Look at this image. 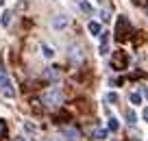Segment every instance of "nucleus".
Segmentation results:
<instances>
[{"mask_svg": "<svg viewBox=\"0 0 148 141\" xmlns=\"http://www.w3.org/2000/svg\"><path fill=\"white\" fill-rule=\"evenodd\" d=\"M44 102H46V104H61V93H59V89L46 91V93H44Z\"/></svg>", "mask_w": 148, "mask_h": 141, "instance_id": "20e7f679", "label": "nucleus"}, {"mask_svg": "<svg viewBox=\"0 0 148 141\" xmlns=\"http://www.w3.org/2000/svg\"><path fill=\"white\" fill-rule=\"evenodd\" d=\"M81 9H83L85 13H92V11H94V9H92V5H87V2H81Z\"/></svg>", "mask_w": 148, "mask_h": 141, "instance_id": "a211bd4d", "label": "nucleus"}, {"mask_svg": "<svg viewBox=\"0 0 148 141\" xmlns=\"http://www.w3.org/2000/svg\"><path fill=\"white\" fill-rule=\"evenodd\" d=\"M144 98H146V100H148V89H146V91H144Z\"/></svg>", "mask_w": 148, "mask_h": 141, "instance_id": "4be33fe9", "label": "nucleus"}, {"mask_svg": "<svg viewBox=\"0 0 148 141\" xmlns=\"http://www.w3.org/2000/svg\"><path fill=\"white\" fill-rule=\"evenodd\" d=\"M44 78H50V80H57V78H59V72H57V67H48L46 72H44Z\"/></svg>", "mask_w": 148, "mask_h": 141, "instance_id": "0eeeda50", "label": "nucleus"}, {"mask_svg": "<svg viewBox=\"0 0 148 141\" xmlns=\"http://www.w3.org/2000/svg\"><path fill=\"white\" fill-rule=\"evenodd\" d=\"M0 91H2L7 98H15V89L11 87V80H9L5 69H0Z\"/></svg>", "mask_w": 148, "mask_h": 141, "instance_id": "7ed1b4c3", "label": "nucleus"}, {"mask_svg": "<svg viewBox=\"0 0 148 141\" xmlns=\"http://www.w3.org/2000/svg\"><path fill=\"white\" fill-rule=\"evenodd\" d=\"M63 135H65V139H70V141H76V139H79V130H74V128H65Z\"/></svg>", "mask_w": 148, "mask_h": 141, "instance_id": "423d86ee", "label": "nucleus"}, {"mask_svg": "<svg viewBox=\"0 0 148 141\" xmlns=\"http://www.w3.org/2000/svg\"><path fill=\"white\" fill-rule=\"evenodd\" d=\"M107 126H109V130H111V132H116L118 128H120V126H118V119H116V117H111V119H109V124H107Z\"/></svg>", "mask_w": 148, "mask_h": 141, "instance_id": "ddd939ff", "label": "nucleus"}, {"mask_svg": "<svg viewBox=\"0 0 148 141\" xmlns=\"http://www.w3.org/2000/svg\"><path fill=\"white\" fill-rule=\"evenodd\" d=\"M126 122H129V124H135V122H137V117H135L133 111H126Z\"/></svg>", "mask_w": 148, "mask_h": 141, "instance_id": "dca6fc26", "label": "nucleus"}, {"mask_svg": "<svg viewBox=\"0 0 148 141\" xmlns=\"http://www.w3.org/2000/svg\"><path fill=\"white\" fill-rule=\"evenodd\" d=\"M15 141H24V139H22V137H18V139H15Z\"/></svg>", "mask_w": 148, "mask_h": 141, "instance_id": "5701e85b", "label": "nucleus"}, {"mask_svg": "<svg viewBox=\"0 0 148 141\" xmlns=\"http://www.w3.org/2000/svg\"><path fill=\"white\" fill-rule=\"evenodd\" d=\"M11 11H5V13H2V18H0V24H2V26H9L11 24Z\"/></svg>", "mask_w": 148, "mask_h": 141, "instance_id": "1a4fd4ad", "label": "nucleus"}, {"mask_svg": "<svg viewBox=\"0 0 148 141\" xmlns=\"http://www.w3.org/2000/svg\"><path fill=\"white\" fill-rule=\"evenodd\" d=\"M133 2H135V5H146L148 0H133Z\"/></svg>", "mask_w": 148, "mask_h": 141, "instance_id": "aec40b11", "label": "nucleus"}, {"mask_svg": "<svg viewBox=\"0 0 148 141\" xmlns=\"http://www.w3.org/2000/svg\"><path fill=\"white\" fill-rule=\"evenodd\" d=\"M107 102L109 104H118V93H107Z\"/></svg>", "mask_w": 148, "mask_h": 141, "instance_id": "2eb2a0df", "label": "nucleus"}, {"mask_svg": "<svg viewBox=\"0 0 148 141\" xmlns=\"http://www.w3.org/2000/svg\"><path fill=\"white\" fill-rule=\"evenodd\" d=\"M102 39H100V54H107L109 52V35L107 33H100Z\"/></svg>", "mask_w": 148, "mask_h": 141, "instance_id": "39448f33", "label": "nucleus"}, {"mask_svg": "<svg viewBox=\"0 0 148 141\" xmlns=\"http://www.w3.org/2000/svg\"><path fill=\"white\" fill-rule=\"evenodd\" d=\"M7 132H9V128H7V122H5V119H0V139H5Z\"/></svg>", "mask_w": 148, "mask_h": 141, "instance_id": "9b49d317", "label": "nucleus"}, {"mask_svg": "<svg viewBox=\"0 0 148 141\" xmlns=\"http://www.w3.org/2000/svg\"><path fill=\"white\" fill-rule=\"evenodd\" d=\"M0 5H5V0H0Z\"/></svg>", "mask_w": 148, "mask_h": 141, "instance_id": "b1692460", "label": "nucleus"}, {"mask_svg": "<svg viewBox=\"0 0 148 141\" xmlns=\"http://www.w3.org/2000/svg\"><path fill=\"white\" fill-rule=\"evenodd\" d=\"M142 41H144V35H137V37H135V46H139Z\"/></svg>", "mask_w": 148, "mask_h": 141, "instance_id": "6ab92c4d", "label": "nucleus"}, {"mask_svg": "<svg viewBox=\"0 0 148 141\" xmlns=\"http://www.w3.org/2000/svg\"><path fill=\"white\" fill-rule=\"evenodd\" d=\"M44 57H48V59H52V57H55V50H52L50 46H44Z\"/></svg>", "mask_w": 148, "mask_h": 141, "instance_id": "4468645a", "label": "nucleus"}, {"mask_svg": "<svg viewBox=\"0 0 148 141\" xmlns=\"http://www.w3.org/2000/svg\"><path fill=\"white\" fill-rule=\"evenodd\" d=\"M94 139H107V130L96 128V130H94Z\"/></svg>", "mask_w": 148, "mask_h": 141, "instance_id": "f8f14e48", "label": "nucleus"}, {"mask_svg": "<svg viewBox=\"0 0 148 141\" xmlns=\"http://www.w3.org/2000/svg\"><path fill=\"white\" fill-rule=\"evenodd\" d=\"M146 13H148V5H146Z\"/></svg>", "mask_w": 148, "mask_h": 141, "instance_id": "393cba45", "label": "nucleus"}, {"mask_svg": "<svg viewBox=\"0 0 148 141\" xmlns=\"http://www.w3.org/2000/svg\"><path fill=\"white\" fill-rule=\"evenodd\" d=\"M144 119H146V122H148V106H146V109H144Z\"/></svg>", "mask_w": 148, "mask_h": 141, "instance_id": "412c9836", "label": "nucleus"}, {"mask_svg": "<svg viewBox=\"0 0 148 141\" xmlns=\"http://www.w3.org/2000/svg\"><path fill=\"white\" fill-rule=\"evenodd\" d=\"M65 24H68V20H65L63 15H59V18H55V20H52V26H55V28H63Z\"/></svg>", "mask_w": 148, "mask_h": 141, "instance_id": "6e6552de", "label": "nucleus"}, {"mask_svg": "<svg viewBox=\"0 0 148 141\" xmlns=\"http://www.w3.org/2000/svg\"><path fill=\"white\" fill-rule=\"evenodd\" d=\"M131 37V24H129V18L126 15H120L118 18V22H116V39L120 41H126Z\"/></svg>", "mask_w": 148, "mask_h": 141, "instance_id": "f257e3e1", "label": "nucleus"}, {"mask_svg": "<svg viewBox=\"0 0 148 141\" xmlns=\"http://www.w3.org/2000/svg\"><path fill=\"white\" fill-rule=\"evenodd\" d=\"M111 67L116 69V72H122V69L129 67V54L124 50H116L111 54Z\"/></svg>", "mask_w": 148, "mask_h": 141, "instance_id": "f03ea898", "label": "nucleus"}, {"mask_svg": "<svg viewBox=\"0 0 148 141\" xmlns=\"http://www.w3.org/2000/svg\"><path fill=\"white\" fill-rule=\"evenodd\" d=\"M131 102H133V104H139V102H142V96H139V93H131Z\"/></svg>", "mask_w": 148, "mask_h": 141, "instance_id": "f3484780", "label": "nucleus"}, {"mask_svg": "<svg viewBox=\"0 0 148 141\" xmlns=\"http://www.w3.org/2000/svg\"><path fill=\"white\" fill-rule=\"evenodd\" d=\"M87 28H89V33H92V35H100V24H98V22H89Z\"/></svg>", "mask_w": 148, "mask_h": 141, "instance_id": "9d476101", "label": "nucleus"}]
</instances>
